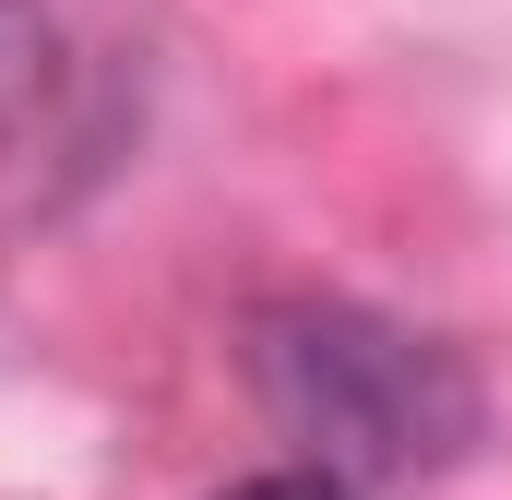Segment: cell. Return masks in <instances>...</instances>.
<instances>
[{
  "mask_svg": "<svg viewBox=\"0 0 512 500\" xmlns=\"http://www.w3.org/2000/svg\"><path fill=\"white\" fill-rule=\"evenodd\" d=\"M262 393L322 453V477H417L477 429L465 370L370 310H274L262 322Z\"/></svg>",
  "mask_w": 512,
  "mask_h": 500,
  "instance_id": "1",
  "label": "cell"
},
{
  "mask_svg": "<svg viewBox=\"0 0 512 500\" xmlns=\"http://www.w3.org/2000/svg\"><path fill=\"white\" fill-rule=\"evenodd\" d=\"M36 72H48V24H36L24 0H0V108H24Z\"/></svg>",
  "mask_w": 512,
  "mask_h": 500,
  "instance_id": "2",
  "label": "cell"
},
{
  "mask_svg": "<svg viewBox=\"0 0 512 500\" xmlns=\"http://www.w3.org/2000/svg\"><path fill=\"white\" fill-rule=\"evenodd\" d=\"M227 500H358L346 477H322V465H274V477H239Z\"/></svg>",
  "mask_w": 512,
  "mask_h": 500,
  "instance_id": "3",
  "label": "cell"
}]
</instances>
